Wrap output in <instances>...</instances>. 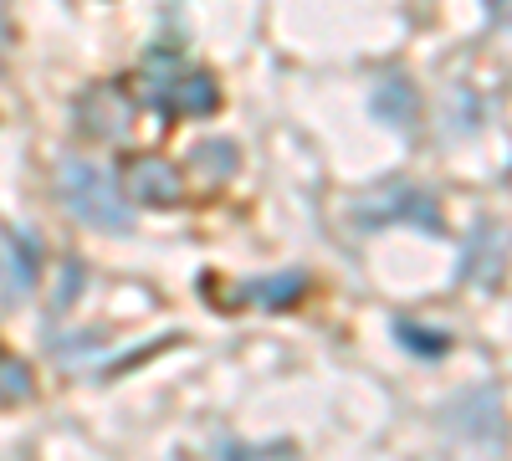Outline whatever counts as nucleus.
Here are the masks:
<instances>
[{"instance_id": "obj_1", "label": "nucleus", "mask_w": 512, "mask_h": 461, "mask_svg": "<svg viewBox=\"0 0 512 461\" xmlns=\"http://www.w3.org/2000/svg\"><path fill=\"white\" fill-rule=\"evenodd\" d=\"M139 98L164 118H210L221 108V88L205 67H190L175 47H149L139 62Z\"/></svg>"}, {"instance_id": "obj_2", "label": "nucleus", "mask_w": 512, "mask_h": 461, "mask_svg": "<svg viewBox=\"0 0 512 461\" xmlns=\"http://www.w3.org/2000/svg\"><path fill=\"white\" fill-rule=\"evenodd\" d=\"M57 190H62V205L93 231H113V236H128L134 231V200L118 190V180L93 159H62L57 164Z\"/></svg>"}, {"instance_id": "obj_3", "label": "nucleus", "mask_w": 512, "mask_h": 461, "mask_svg": "<svg viewBox=\"0 0 512 461\" xmlns=\"http://www.w3.org/2000/svg\"><path fill=\"white\" fill-rule=\"evenodd\" d=\"M349 221L359 231H384V226H415V231H431V236H446V221H441V205L431 190L420 185H390V190H374V195H359L349 205Z\"/></svg>"}, {"instance_id": "obj_4", "label": "nucleus", "mask_w": 512, "mask_h": 461, "mask_svg": "<svg viewBox=\"0 0 512 461\" xmlns=\"http://www.w3.org/2000/svg\"><path fill=\"white\" fill-rule=\"evenodd\" d=\"M441 426H451L456 436L466 441H482V446H502V395L497 385H482V390H461L446 410H441Z\"/></svg>"}, {"instance_id": "obj_5", "label": "nucleus", "mask_w": 512, "mask_h": 461, "mask_svg": "<svg viewBox=\"0 0 512 461\" xmlns=\"http://www.w3.org/2000/svg\"><path fill=\"white\" fill-rule=\"evenodd\" d=\"M36 282H41V246H36V236L21 231V226H6L0 231V303L6 308L26 303L36 292Z\"/></svg>"}, {"instance_id": "obj_6", "label": "nucleus", "mask_w": 512, "mask_h": 461, "mask_svg": "<svg viewBox=\"0 0 512 461\" xmlns=\"http://www.w3.org/2000/svg\"><path fill=\"white\" fill-rule=\"evenodd\" d=\"M128 195L144 200V205H180V195H185V175H180L169 159L144 154V159L128 164Z\"/></svg>"}, {"instance_id": "obj_7", "label": "nucleus", "mask_w": 512, "mask_h": 461, "mask_svg": "<svg viewBox=\"0 0 512 461\" xmlns=\"http://www.w3.org/2000/svg\"><path fill=\"white\" fill-rule=\"evenodd\" d=\"M369 113L379 123H390V129L410 134L415 129V118H420V93H415V82L390 72V77H379L374 82V93H369Z\"/></svg>"}, {"instance_id": "obj_8", "label": "nucleus", "mask_w": 512, "mask_h": 461, "mask_svg": "<svg viewBox=\"0 0 512 461\" xmlns=\"http://www.w3.org/2000/svg\"><path fill=\"white\" fill-rule=\"evenodd\" d=\"M77 118L93 139H123L128 123H134V103H123L118 88H93L88 98L77 103Z\"/></svg>"}, {"instance_id": "obj_9", "label": "nucleus", "mask_w": 512, "mask_h": 461, "mask_svg": "<svg viewBox=\"0 0 512 461\" xmlns=\"http://www.w3.org/2000/svg\"><path fill=\"white\" fill-rule=\"evenodd\" d=\"M497 272H502V231L487 221V226L477 231V241L466 246L461 277H466V282H477V287H492V282H497Z\"/></svg>"}, {"instance_id": "obj_10", "label": "nucleus", "mask_w": 512, "mask_h": 461, "mask_svg": "<svg viewBox=\"0 0 512 461\" xmlns=\"http://www.w3.org/2000/svg\"><path fill=\"white\" fill-rule=\"evenodd\" d=\"M303 292H308V272H277V277H251L241 287V298L262 308H292Z\"/></svg>"}, {"instance_id": "obj_11", "label": "nucleus", "mask_w": 512, "mask_h": 461, "mask_svg": "<svg viewBox=\"0 0 512 461\" xmlns=\"http://www.w3.org/2000/svg\"><path fill=\"white\" fill-rule=\"evenodd\" d=\"M195 170L205 180H231L236 175V144L231 139H205L195 144Z\"/></svg>"}, {"instance_id": "obj_12", "label": "nucleus", "mask_w": 512, "mask_h": 461, "mask_svg": "<svg viewBox=\"0 0 512 461\" xmlns=\"http://www.w3.org/2000/svg\"><path fill=\"white\" fill-rule=\"evenodd\" d=\"M395 339H400L405 349H415L420 359H436V354H446V349H451L446 333H420V328H415V318H400V323H395Z\"/></svg>"}, {"instance_id": "obj_13", "label": "nucleus", "mask_w": 512, "mask_h": 461, "mask_svg": "<svg viewBox=\"0 0 512 461\" xmlns=\"http://www.w3.org/2000/svg\"><path fill=\"white\" fill-rule=\"evenodd\" d=\"M26 395H31V374H26V364L11 359V354H0V405H16V400H26Z\"/></svg>"}, {"instance_id": "obj_14", "label": "nucleus", "mask_w": 512, "mask_h": 461, "mask_svg": "<svg viewBox=\"0 0 512 461\" xmlns=\"http://www.w3.org/2000/svg\"><path fill=\"white\" fill-rule=\"evenodd\" d=\"M98 349H103L98 333H72V339H52V354H57V359H67V364H82V359L98 354Z\"/></svg>"}, {"instance_id": "obj_15", "label": "nucleus", "mask_w": 512, "mask_h": 461, "mask_svg": "<svg viewBox=\"0 0 512 461\" xmlns=\"http://www.w3.org/2000/svg\"><path fill=\"white\" fill-rule=\"evenodd\" d=\"M77 277H82V262H67V287H57V303H52L57 313H67V308L77 303V292H82V282H77Z\"/></svg>"}, {"instance_id": "obj_16", "label": "nucleus", "mask_w": 512, "mask_h": 461, "mask_svg": "<svg viewBox=\"0 0 512 461\" xmlns=\"http://www.w3.org/2000/svg\"><path fill=\"white\" fill-rule=\"evenodd\" d=\"M0 6H6V0H0Z\"/></svg>"}]
</instances>
